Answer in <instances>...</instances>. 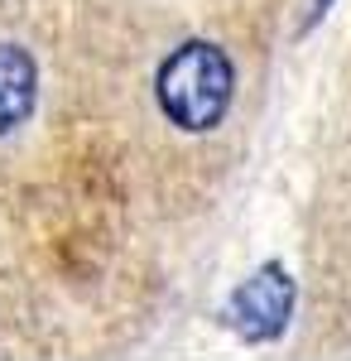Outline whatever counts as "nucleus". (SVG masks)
<instances>
[{
    "label": "nucleus",
    "mask_w": 351,
    "mask_h": 361,
    "mask_svg": "<svg viewBox=\"0 0 351 361\" xmlns=\"http://www.w3.org/2000/svg\"><path fill=\"white\" fill-rule=\"evenodd\" d=\"M231 92H236L231 58L207 39L178 44L164 58L159 78H154V97H159L164 116L188 135H202V130L221 126V116L231 106Z\"/></svg>",
    "instance_id": "nucleus-1"
},
{
    "label": "nucleus",
    "mask_w": 351,
    "mask_h": 361,
    "mask_svg": "<svg viewBox=\"0 0 351 361\" xmlns=\"http://www.w3.org/2000/svg\"><path fill=\"white\" fill-rule=\"evenodd\" d=\"M289 313H294V279H289L284 265H260L231 294V308H226L231 328L245 342H274L289 328Z\"/></svg>",
    "instance_id": "nucleus-2"
},
{
    "label": "nucleus",
    "mask_w": 351,
    "mask_h": 361,
    "mask_svg": "<svg viewBox=\"0 0 351 361\" xmlns=\"http://www.w3.org/2000/svg\"><path fill=\"white\" fill-rule=\"evenodd\" d=\"M327 5H332V0H313V20H318V15H327Z\"/></svg>",
    "instance_id": "nucleus-4"
},
{
    "label": "nucleus",
    "mask_w": 351,
    "mask_h": 361,
    "mask_svg": "<svg viewBox=\"0 0 351 361\" xmlns=\"http://www.w3.org/2000/svg\"><path fill=\"white\" fill-rule=\"evenodd\" d=\"M39 97V68L29 49L20 44H0V135H10L15 126H25Z\"/></svg>",
    "instance_id": "nucleus-3"
}]
</instances>
